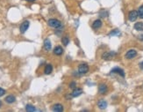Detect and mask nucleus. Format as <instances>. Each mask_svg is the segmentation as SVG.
<instances>
[{
	"label": "nucleus",
	"instance_id": "16",
	"mask_svg": "<svg viewBox=\"0 0 143 112\" xmlns=\"http://www.w3.org/2000/svg\"><path fill=\"white\" fill-rule=\"evenodd\" d=\"M134 29L137 31H143V22H137L134 24Z\"/></svg>",
	"mask_w": 143,
	"mask_h": 112
},
{
	"label": "nucleus",
	"instance_id": "11",
	"mask_svg": "<svg viewBox=\"0 0 143 112\" xmlns=\"http://www.w3.org/2000/svg\"><path fill=\"white\" fill-rule=\"evenodd\" d=\"M44 48H45V50H51V41H50L49 39H45V41H44Z\"/></svg>",
	"mask_w": 143,
	"mask_h": 112
},
{
	"label": "nucleus",
	"instance_id": "2",
	"mask_svg": "<svg viewBox=\"0 0 143 112\" xmlns=\"http://www.w3.org/2000/svg\"><path fill=\"white\" fill-rule=\"evenodd\" d=\"M89 71V65L87 64H81L78 66V73L79 74H85Z\"/></svg>",
	"mask_w": 143,
	"mask_h": 112
},
{
	"label": "nucleus",
	"instance_id": "15",
	"mask_svg": "<svg viewBox=\"0 0 143 112\" xmlns=\"http://www.w3.org/2000/svg\"><path fill=\"white\" fill-rule=\"evenodd\" d=\"M97 106L99 107V109H104L107 107V102L104 100H99V102L97 103Z\"/></svg>",
	"mask_w": 143,
	"mask_h": 112
},
{
	"label": "nucleus",
	"instance_id": "6",
	"mask_svg": "<svg viewBox=\"0 0 143 112\" xmlns=\"http://www.w3.org/2000/svg\"><path fill=\"white\" fill-rule=\"evenodd\" d=\"M137 55V51L135 50H130L127 52V54H126V58L127 59H133L136 57Z\"/></svg>",
	"mask_w": 143,
	"mask_h": 112
},
{
	"label": "nucleus",
	"instance_id": "19",
	"mask_svg": "<svg viewBox=\"0 0 143 112\" xmlns=\"http://www.w3.org/2000/svg\"><path fill=\"white\" fill-rule=\"evenodd\" d=\"M62 41L64 46H67V45L69 44V42H70V39H69L68 36H63V37L62 38Z\"/></svg>",
	"mask_w": 143,
	"mask_h": 112
},
{
	"label": "nucleus",
	"instance_id": "8",
	"mask_svg": "<svg viewBox=\"0 0 143 112\" xmlns=\"http://www.w3.org/2000/svg\"><path fill=\"white\" fill-rule=\"evenodd\" d=\"M111 72H112V73H118V74H120L121 77H125V72H124V71L121 68H119V67L113 68Z\"/></svg>",
	"mask_w": 143,
	"mask_h": 112
},
{
	"label": "nucleus",
	"instance_id": "3",
	"mask_svg": "<svg viewBox=\"0 0 143 112\" xmlns=\"http://www.w3.org/2000/svg\"><path fill=\"white\" fill-rule=\"evenodd\" d=\"M138 16H139L138 12H136V11L133 10V11H131V12H129V14H128V19H129L130 21L133 22V21H135L137 20Z\"/></svg>",
	"mask_w": 143,
	"mask_h": 112
},
{
	"label": "nucleus",
	"instance_id": "25",
	"mask_svg": "<svg viewBox=\"0 0 143 112\" xmlns=\"http://www.w3.org/2000/svg\"><path fill=\"white\" fill-rule=\"evenodd\" d=\"M27 2H33V1H35V0H26Z\"/></svg>",
	"mask_w": 143,
	"mask_h": 112
},
{
	"label": "nucleus",
	"instance_id": "22",
	"mask_svg": "<svg viewBox=\"0 0 143 112\" xmlns=\"http://www.w3.org/2000/svg\"><path fill=\"white\" fill-rule=\"evenodd\" d=\"M76 85H77V83H76L75 81H72L70 84V87L71 89H75V88H76Z\"/></svg>",
	"mask_w": 143,
	"mask_h": 112
},
{
	"label": "nucleus",
	"instance_id": "10",
	"mask_svg": "<svg viewBox=\"0 0 143 112\" xmlns=\"http://www.w3.org/2000/svg\"><path fill=\"white\" fill-rule=\"evenodd\" d=\"M54 111H56V112H62L63 111V107L62 104H59V103H57V104H54L53 106V108H52Z\"/></svg>",
	"mask_w": 143,
	"mask_h": 112
},
{
	"label": "nucleus",
	"instance_id": "21",
	"mask_svg": "<svg viewBox=\"0 0 143 112\" xmlns=\"http://www.w3.org/2000/svg\"><path fill=\"white\" fill-rule=\"evenodd\" d=\"M138 14H139V17L140 19H143V5L139 8V10H138Z\"/></svg>",
	"mask_w": 143,
	"mask_h": 112
},
{
	"label": "nucleus",
	"instance_id": "12",
	"mask_svg": "<svg viewBox=\"0 0 143 112\" xmlns=\"http://www.w3.org/2000/svg\"><path fill=\"white\" fill-rule=\"evenodd\" d=\"M82 93H83V90L81 88H75L73 89V92H72V96L73 97H77V96H79L80 95H82Z\"/></svg>",
	"mask_w": 143,
	"mask_h": 112
},
{
	"label": "nucleus",
	"instance_id": "1",
	"mask_svg": "<svg viewBox=\"0 0 143 112\" xmlns=\"http://www.w3.org/2000/svg\"><path fill=\"white\" fill-rule=\"evenodd\" d=\"M47 24H48L49 27H54V28H60L62 27L61 21L56 20V19H50V20H48Z\"/></svg>",
	"mask_w": 143,
	"mask_h": 112
},
{
	"label": "nucleus",
	"instance_id": "27",
	"mask_svg": "<svg viewBox=\"0 0 143 112\" xmlns=\"http://www.w3.org/2000/svg\"><path fill=\"white\" fill-rule=\"evenodd\" d=\"M142 40H143V38H142Z\"/></svg>",
	"mask_w": 143,
	"mask_h": 112
},
{
	"label": "nucleus",
	"instance_id": "23",
	"mask_svg": "<svg viewBox=\"0 0 143 112\" xmlns=\"http://www.w3.org/2000/svg\"><path fill=\"white\" fill-rule=\"evenodd\" d=\"M4 94H5V90L0 87V97H1V96H3Z\"/></svg>",
	"mask_w": 143,
	"mask_h": 112
},
{
	"label": "nucleus",
	"instance_id": "7",
	"mask_svg": "<svg viewBox=\"0 0 143 112\" xmlns=\"http://www.w3.org/2000/svg\"><path fill=\"white\" fill-rule=\"evenodd\" d=\"M107 86L105 84H100L99 87H98V93L100 95H104L107 93Z\"/></svg>",
	"mask_w": 143,
	"mask_h": 112
},
{
	"label": "nucleus",
	"instance_id": "14",
	"mask_svg": "<svg viewBox=\"0 0 143 112\" xmlns=\"http://www.w3.org/2000/svg\"><path fill=\"white\" fill-rule=\"evenodd\" d=\"M5 102H7V103H13L15 101H16V98H15V96L14 95H8V96H6L5 97Z\"/></svg>",
	"mask_w": 143,
	"mask_h": 112
},
{
	"label": "nucleus",
	"instance_id": "26",
	"mask_svg": "<svg viewBox=\"0 0 143 112\" xmlns=\"http://www.w3.org/2000/svg\"><path fill=\"white\" fill-rule=\"evenodd\" d=\"M1 105H2V102H1V101H0V107H1Z\"/></svg>",
	"mask_w": 143,
	"mask_h": 112
},
{
	"label": "nucleus",
	"instance_id": "24",
	"mask_svg": "<svg viewBox=\"0 0 143 112\" xmlns=\"http://www.w3.org/2000/svg\"><path fill=\"white\" fill-rule=\"evenodd\" d=\"M140 69H141V70L143 71V62L140 64Z\"/></svg>",
	"mask_w": 143,
	"mask_h": 112
},
{
	"label": "nucleus",
	"instance_id": "18",
	"mask_svg": "<svg viewBox=\"0 0 143 112\" xmlns=\"http://www.w3.org/2000/svg\"><path fill=\"white\" fill-rule=\"evenodd\" d=\"M26 110L27 112H33V111H37V109L34 108V106L31 105V104H27L26 106Z\"/></svg>",
	"mask_w": 143,
	"mask_h": 112
},
{
	"label": "nucleus",
	"instance_id": "20",
	"mask_svg": "<svg viewBox=\"0 0 143 112\" xmlns=\"http://www.w3.org/2000/svg\"><path fill=\"white\" fill-rule=\"evenodd\" d=\"M120 32L118 29H115V30L112 31L110 34H109V36H114V35H120Z\"/></svg>",
	"mask_w": 143,
	"mask_h": 112
},
{
	"label": "nucleus",
	"instance_id": "13",
	"mask_svg": "<svg viewBox=\"0 0 143 112\" xmlns=\"http://www.w3.org/2000/svg\"><path fill=\"white\" fill-rule=\"evenodd\" d=\"M101 27H102V21H100V20H96L93 22V24H92V27H93L94 29L100 28Z\"/></svg>",
	"mask_w": 143,
	"mask_h": 112
},
{
	"label": "nucleus",
	"instance_id": "17",
	"mask_svg": "<svg viewBox=\"0 0 143 112\" xmlns=\"http://www.w3.org/2000/svg\"><path fill=\"white\" fill-rule=\"evenodd\" d=\"M53 71V66L52 65H47L46 67H45V70H44V72L45 74H50Z\"/></svg>",
	"mask_w": 143,
	"mask_h": 112
},
{
	"label": "nucleus",
	"instance_id": "9",
	"mask_svg": "<svg viewBox=\"0 0 143 112\" xmlns=\"http://www.w3.org/2000/svg\"><path fill=\"white\" fill-rule=\"evenodd\" d=\"M54 53L56 55V56H61V55L63 53V49L61 47V46H56V47L54 49Z\"/></svg>",
	"mask_w": 143,
	"mask_h": 112
},
{
	"label": "nucleus",
	"instance_id": "5",
	"mask_svg": "<svg viewBox=\"0 0 143 112\" xmlns=\"http://www.w3.org/2000/svg\"><path fill=\"white\" fill-rule=\"evenodd\" d=\"M115 55H116V53H115V52H113V51L105 52V53H104L103 54L102 58H103V59H104V60H110V59H112Z\"/></svg>",
	"mask_w": 143,
	"mask_h": 112
},
{
	"label": "nucleus",
	"instance_id": "4",
	"mask_svg": "<svg viewBox=\"0 0 143 112\" xmlns=\"http://www.w3.org/2000/svg\"><path fill=\"white\" fill-rule=\"evenodd\" d=\"M29 25H30V23H29V21H25L23 22V23L20 25V32L22 33V34H24V33H26L27 32V30L28 29V27H29Z\"/></svg>",
	"mask_w": 143,
	"mask_h": 112
}]
</instances>
